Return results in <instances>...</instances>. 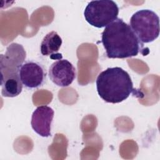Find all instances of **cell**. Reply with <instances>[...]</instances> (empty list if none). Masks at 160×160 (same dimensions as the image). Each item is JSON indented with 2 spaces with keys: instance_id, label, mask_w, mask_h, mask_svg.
I'll list each match as a JSON object with an SVG mask.
<instances>
[{
  "instance_id": "cell-1",
  "label": "cell",
  "mask_w": 160,
  "mask_h": 160,
  "mask_svg": "<svg viewBox=\"0 0 160 160\" xmlns=\"http://www.w3.org/2000/svg\"><path fill=\"white\" fill-rule=\"evenodd\" d=\"M101 42L107 57L112 59L136 56L143 47L130 26L121 18L106 26L102 32Z\"/></svg>"
},
{
  "instance_id": "cell-2",
  "label": "cell",
  "mask_w": 160,
  "mask_h": 160,
  "mask_svg": "<svg viewBox=\"0 0 160 160\" xmlns=\"http://www.w3.org/2000/svg\"><path fill=\"white\" fill-rule=\"evenodd\" d=\"M96 84L100 98L109 103L121 102L131 94L140 95V92L134 89L129 73L119 67L108 68L102 71Z\"/></svg>"
},
{
  "instance_id": "cell-3",
  "label": "cell",
  "mask_w": 160,
  "mask_h": 160,
  "mask_svg": "<svg viewBox=\"0 0 160 160\" xmlns=\"http://www.w3.org/2000/svg\"><path fill=\"white\" fill-rule=\"evenodd\" d=\"M130 27L142 43H149L159 35V18L150 9H141L134 13L130 19Z\"/></svg>"
},
{
  "instance_id": "cell-4",
  "label": "cell",
  "mask_w": 160,
  "mask_h": 160,
  "mask_svg": "<svg viewBox=\"0 0 160 160\" xmlns=\"http://www.w3.org/2000/svg\"><path fill=\"white\" fill-rule=\"evenodd\" d=\"M119 8L111 0L92 1L86 6L84 16L91 26L101 28L107 26L118 18Z\"/></svg>"
},
{
  "instance_id": "cell-5",
  "label": "cell",
  "mask_w": 160,
  "mask_h": 160,
  "mask_svg": "<svg viewBox=\"0 0 160 160\" xmlns=\"http://www.w3.org/2000/svg\"><path fill=\"white\" fill-rule=\"evenodd\" d=\"M19 74L22 84L26 88L35 89L44 84L46 72L44 67L40 63L32 61H27L20 67Z\"/></svg>"
},
{
  "instance_id": "cell-6",
  "label": "cell",
  "mask_w": 160,
  "mask_h": 160,
  "mask_svg": "<svg viewBox=\"0 0 160 160\" xmlns=\"http://www.w3.org/2000/svg\"><path fill=\"white\" fill-rule=\"evenodd\" d=\"M49 77L51 81L60 87H68L76 77L75 67L67 59H58L49 67Z\"/></svg>"
},
{
  "instance_id": "cell-7",
  "label": "cell",
  "mask_w": 160,
  "mask_h": 160,
  "mask_svg": "<svg viewBox=\"0 0 160 160\" xmlns=\"http://www.w3.org/2000/svg\"><path fill=\"white\" fill-rule=\"evenodd\" d=\"M26 58V52L21 44L16 42L9 44L5 54L0 55L1 71L19 72Z\"/></svg>"
},
{
  "instance_id": "cell-8",
  "label": "cell",
  "mask_w": 160,
  "mask_h": 160,
  "mask_svg": "<svg viewBox=\"0 0 160 160\" xmlns=\"http://www.w3.org/2000/svg\"><path fill=\"white\" fill-rule=\"evenodd\" d=\"M53 109L48 106H38L32 112L31 124L33 130L42 137L51 136Z\"/></svg>"
},
{
  "instance_id": "cell-9",
  "label": "cell",
  "mask_w": 160,
  "mask_h": 160,
  "mask_svg": "<svg viewBox=\"0 0 160 160\" xmlns=\"http://www.w3.org/2000/svg\"><path fill=\"white\" fill-rule=\"evenodd\" d=\"M1 94L3 97L14 98L21 94L22 84L19 72L1 73Z\"/></svg>"
},
{
  "instance_id": "cell-10",
  "label": "cell",
  "mask_w": 160,
  "mask_h": 160,
  "mask_svg": "<svg viewBox=\"0 0 160 160\" xmlns=\"http://www.w3.org/2000/svg\"><path fill=\"white\" fill-rule=\"evenodd\" d=\"M62 39L56 31L48 32L43 38L40 46L41 52L43 56H50L52 59H60L62 54L58 53L62 45Z\"/></svg>"
}]
</instances>
